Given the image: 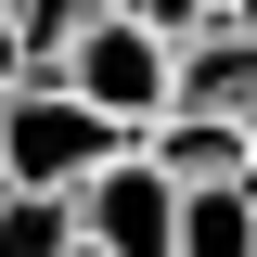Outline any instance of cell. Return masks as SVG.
<instances>
[{
	"instance_id": "6da1fadb",
	"label": "cell",
	"mask_w": 257,
	"mask_h": 257,
	"mask_svg": "<svg viewBox=\"0 0 257 257\" xmlns=\"http://www.w3.org/2000/svg\"><path fill=\"white\" fill-rule=\"evenodd\" d=\"M142 128H116L90 90H64V77H26V90H0V167L39 193H77L90 167H116Z\"/></svg>"
},
{
	"instance_id": "7a4b0ae2",
	"label": "cell",
	"mask_w": 257,
	"mask_h": 257,
	"mask_svg": "<svg viewBox=\"0 0 257 257\" xmlns=\"http://www.w3.org/2000/svg\"><path fill=\"white\" fill-rule=\"evenodd\" d=\"M64 90H90L116 128H155L167 90H180V39L155 26V13H128V0H103L90 26L64 39Z\"/></svg>"
},
{
	"instance_id": "3957f363",
	"label": "cell",
	"mask_w": 257,
	"mask_h": 257,
	"mask_svg": "<svg viewBox=\"0 0 257 257\" xmlns=\"http://www.w3.org/2000/svg\"><path fill=\"white\" fill-rule=\"evenodd\" d=\"M77 231H90V244H116V257H180V180L128 142L116 167H90V180H77Z\"/></svg>"
},
{
	"instance_id": "277c9868",
	"label": "cell",
	"mask_w": 257,
	"mask_h": 257,
	"mask_svg": "<svg viewBox=\"0 0 257 257\" xmlns=\"http://www.w3.org/2000/svg\"><path fill=\"white\" fill-rule=\"evenodd\" d=\"M142 155H155L167 180H257V155H244V116H206V103H167V116L142 128Z\"/></svg>"
},
{
	"instance_id": "5b68a950",
	"label": "cell",
	"mask_w": 257,
	"mask_h": 257,
	"mask_svg": "<svg viewBox=\"0 0 257 257\" xmlns=\"http://www.w3.org/2000/svg\"><path fill=\"white\" fill-rule=\"evenodd\" d=\"M167 103H206V116H244V103H257V26L206 13V26L180 39V90H167Z\"/></svg>"
},
{
	"instance_id": "8992f818",
	"label": "cell",
	"mask_w": 257,
	"mask_h": 257,
	"mask_svg": "<svg viewBox=\"0 0 257 257\" xmlns=\"http://www.w3.org/2000/svg\"><path fill=\"white\" fill-rule=\"evenodd\" d=\"M180 257H257V180H180Z\"/></svg>"
},
{
	"instance_id": "52a82bcc",
	"label": "cell",
	"mask_w": 257,
	"mask_h": 257,
	"mask_svg": "<svg viewBox=\"0 0 257 257\" xmlns=\"http://www.w3.org/2000/svg\"><path fill=\"white\" fill-rule=\"evenodd\" d=\"M64 244H77V193H39V180L0 193V257H64Z\"/></svg>"
},
{
	"instance_id": "ba28073f",
	"label": "cell",
	"mask_w": 257,
	"mask_h": 257,
	"mask_svg": "<svg viewBox=\"0 0 257 257\" xmlns=\"http://www.w3.org/2000/svg\"><path fill=\"white\" fill-rule=\"evenodd\" d=\"M0 13H13V26H26V52H39V77H64V39L90 26L103 0H0Z\"/></svg>"
},
{
	"instance_id": "9c48e42d",
	"label": "cell",
	"mask_w": 257,
	"mask_h": 257,
	"mask_svg": "<svg viewBox=\"0 0 257 257\" xmlns=\"http://www.w3.org/2000/svg\"><path fill=\"white\" fill-rule=\"evenodd\" d=\"M26 77H39V52H26V26L0 13V90H26Z\"/></svg>"
},
{
	"instance_id": "30bf717a",
	"label": "cell",
	"mask_w": 257,
	"mask_h": 257,
	"mask_svg": "<svg viewBox=\"0 0 257 257\" xmlns=\"http://www.w3.org/2000/svg\"><path fill=\"white\" fill-rule=\"evenodd\" d=\"M64 257H116V244H90V231H77V244H64Z\"/></svg>"
}]
</instances>
